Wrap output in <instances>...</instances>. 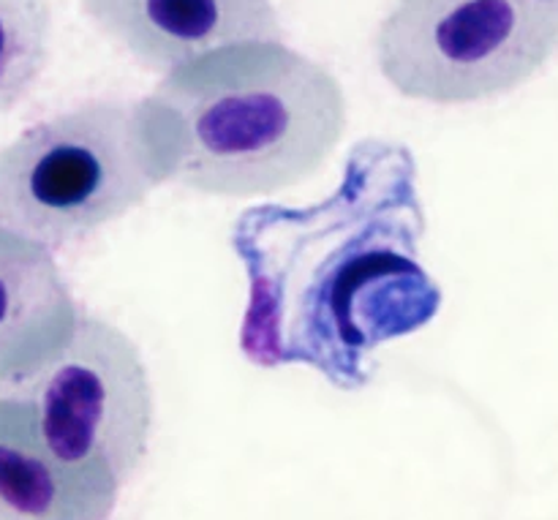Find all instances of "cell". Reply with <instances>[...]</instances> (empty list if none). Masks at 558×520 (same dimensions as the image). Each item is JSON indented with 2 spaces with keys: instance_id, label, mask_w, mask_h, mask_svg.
<instances>
[{
  "instance_id": "6da1fadb",
  "label": "cell",
  "mask_w": 558,
  "mask_h": 520,
  "mask_svg": "<svg viewBox=\"0 0 558 520\" xmlns=\"http://www.w3.org/2000/svg\"><path fill=\"white\" fill-rule=\"evenodd\" d=\"M423 238L417 161L387 140L357 142L325 202L245 210L229 238L248 276L243 354L262 368H314L338 390L365 387L371 354L441 309Z\"/></svg>"
},
{
  "instance_id": "7a4b0ae2",
  "label": "cell",
  "mask_w": 558,
  "mask_h": 520,
  "mask_svg": "<svg viewBox=\"0 0 558 520\" xmlns=\"http://www.w3.org/2000/svg\"><path fill=\"white\" fill-rule=\"evenodd\" d=\"M167 183L251 199L314 178L347 131V93L283 41L243 44L163 76L140 101Z\"/></svg>"
},
{
  "instance_id": "3957f363",
  "label": "cell",
  "mask_w": 558,
  "mask_h": 520,
  "mask_svg": "<svg viewBox=\"0 0 558 520\" xmlns=\"http://www.w3.org/2000/svg\"><path fill=\"white\" fill-rule=\"evenodd\" d=\"M167 183L140 101L93 98L0 150V229L58 251L118 221Z\"/></svg>"
},
{
  "instance_id": "277c9868",
  "label": "cell",
  "mask_w": 558,
  "mask_h": 520,
  "mask_svg": "<svg viewBox=\"0 0 558 520\" xmlns=\"http://www.w3.org/2000/svg\"><path fill=\"white\" fill-rule=\"evenodd\" d=\"M558 52V0H398L376 33L392 90L458 107L518 90Z\"/></svg>"
},
{
  "instance_id": "5b68a950",
  "label": "cell",
  "mask_w": 558,
  "mask_h": 520,
  "mask_svg": "<svg viewBox=\"0 0 558 520\" xmlns=\"http://www.w3.org/2000/svg\"><path fill=\"white\" fill-rule=\"evenodd\" d=\"M22 403L41 445L71 467L107 469L123 488L153 434V387L140 347L118 325L82 314L52 360L0 387Z\"/></svg>"
},
{
  "instance_id": "8992f818",
  "label": "cell",
  "mask_w": 558,
  "mask_h": 520,
  "mask_svg": "<svg viewBox=\"0 0 558 520\" xmlns=\"http://www.w3.org/2000/svg\"><path fill=\"white\" fill-rule=\"evenodd\" d=\"M80 9L120 52L163 76L221 49L283 38L270 0H80Z\"/></svg>"
},
{
  "instance_id": "52a82bcc",
  "label": "cell",
  "mask_w": 558,
  "mask_h": 520,
  "mask_svg": "<svg viewBox=\"0 0 558 520\" xmlns=\"http://www.w3.org/2000/svg\"><path fill=\"white\" fill-rule=\"evenodd\" d=\"M120 483L54 458L20 401L0 392V520H109Z\"/></svg>"
},
{
  "instance_id": "ba28073f",
  "label": "cell",
  "mask_w": 558,
  "mask_h": 520,
  "mask_svg": "<svg viewBox=\"0 0 558 520\" xmlns=\"http://www.w3.org/2000/svg\"><path fill=\"white\" fill-rule=\"evenodd\" d=\"M80 316L52 251L0 229V387L52 360Z\"/></svg>"
},
{
  "instance_id": "9c48e42d",
  "label": "cell",
  "mask_w": 558,
  "mask_h": 520,
  "mask_svg": "<svg viewBox=\"0 0 558 520\" xmlns=\"http://www.w3.org/2000/svg\"><path fill=\"white\" fill-rule=\"evenodd\" d=\"M52 49L49 0H0V114L41 80Z\"/></svg>"
}]
</instances>
